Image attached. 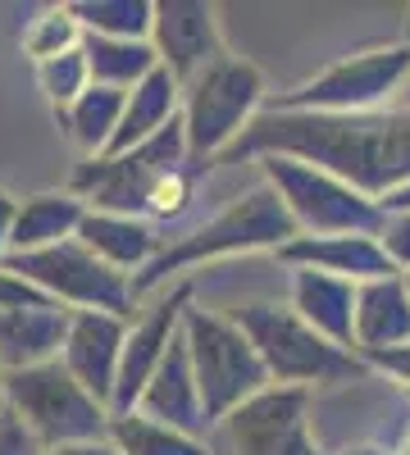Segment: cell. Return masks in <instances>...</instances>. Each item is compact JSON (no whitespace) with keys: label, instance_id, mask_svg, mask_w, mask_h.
Segmentation results:
<instances>
[{"label":"cell","instance_id":"1","mask_svg":"<svg viewBox=\"0 0 410 455\" xmlns=\"http://www.w3.org/2000/svg\"><path fill=\"white\" fill-rule=\"evenodd\" d=\"M269 156L315 164L351 182L369 201H383L410 182V109L406 105L379 114L260 109L251 128L219 156V164L269 160Z\"/></svg>","mask_w":410,"mask_h":455},{"label":"cell","instance_id":"2","mask_svg":"<svg viewBox=\"0 0 410 455\" xmlns=\"http://www.w3.org/2000/svg\"><path fill=\"white\" fill-rule=\"evenodd\" d=\"M296 237V223L287 219L283 201L274 196V187L255 182L237 201H229L219 214H210L205 223H197L192 233H182L173 242H165V251L146 264L133 278V296H146L156 287H173L178 274L201 269L210 259H229V255H251V251H283Z\"/></svg>","mask_w":410,"mask_h":455},{"label":"cell","instance_id":"3","mask_svg":"<svg viewBox=\"0 0 410 455\" xmlns=\"http://www.w3.org/2000/svg\"><path fill=\"white\" fill-rule=\"evenodd\" d=\"M233 319L251 337V347L274 387L315 392V387H338V383H351V378L369 373L356 351H342L333 341H324L310 323L292 315V306H278V300H251Z\"/></svg>","mask_w":410,"mask_h":455},{"label":"cell","instance_id":"4","mask_svg":"<svg viewBox=\"0 0 410 455\" xmlns=\"http://www.w3.org/2000/svg\"><path fill=\"white\" fill-rule=\"evenodd\" d=\"M269 100V83L251 60L223 51L210 68L182 87V137H188V164L210 169L229 150Z\"/></svg>","mask_w":410,"mask_h":455},{"label":"cell","instance_id":"5","mask_svg":"<svg viewBox=\"0 0 410 455\" xmlns=\"http://www.w3.org/2000/svg\"><path fill=\"white\" fill-rule=\"evenodd\" d=\"M410 83V42L365 46L319 68L315 78L296 83L265 100V109H306V114H379L401 100Z\"/></svg>","mask_w":410,"mask_h":455},{"label":"cell","instance_id":"6","mask_svg":"<svg viewBox=\"0 0 410 455\" xmlns=\"http://www.w3.org/2000/svg\"><path fill=\"white\" fill-rule=\"evenodd\" d=\"M182 341H188V355H192L205 424H223L251 396L274 387L265 364L255 355V347H251V337L237 328L233 315L205 310L192 300L188 315H182Z\"/></svg>","mask_w":410,"mask_h":455},{"label":"cell","instance_id":"7","mask_svg":"<svg viewBox=\"0 0 410 455\" xmlns=\"http://www.w3.org/2000/svg\"><path fill=\"white\" fill-rule=\"evenodd\" d=\"M178 169H192L188 164V137H182V114L165 132H156L146 146H137V150L83 160L78 169H73V178H68V192L78 196L87 210L146 219V201H151V192L160 187V178H169Z\"/></svg>","mask_w":410,"mask_h":455},{"label":"cell","instance_id":"8","mask_svg":"<svg viewBox=\"0 0 410 455\" xmlns=\"http://www.w3.org/2000/svg\"><path fill=\"white\" fill-rule=\"evenodd\" d=\"M5 405L14 419L46 446H73V442H105L109 433V410L78 387L60 360L5 373Z\"/></svg>","mask_w":410,"mask_h":455},{"label":"cell","instance_id":"9","mask_svg":"<svg viewBox=\"0 0 410 455\" xmlns=\"http://www.w3.org/2000/svg\"><path fill=\"white\" fill-rule=\"evenodd\" d=\"M260 164V182L274 187V196L283 201L287 219L296 223V237H333V233H379L383 210L379 201H369L365 192H356L351 182L333 178L315 164L301 160H255Z\"/></svg>","mask_w":410,"mask_h":455},{"label":"cell","instance_id":"10","mask_svg":"<svg viewBox=\"0 0 410 455\" xmlns=\"http://www.w3.org/2000/svg\"><path fill=\"white\" fill-rule=\"evenodd\" d=\"M0 264L14 269L19 278H28L55 306H68V310H96V315L128 319V310L137 306L133 278L109 269L105 259H96L78 237L46 246V251H32V255H5Z\"/></svg>","mask_w":410,"mask_h":455},{"label":"cell","instance_id":"11","mask_svg":"<svg viewBox=\"0 0 410 455\" xmlns=\"http://www.w3.org/2000/svg\"><path fill=\"white\" fill-rule=\"evenodd\" d=\"M237 455H328L310 428L306 387H265L219 424Z\"/></svg>","mask_w":410,"mask_h":455},{"label":"cell","instance_id":"12","mask_svg":"<svg viewBox=\"0 0 410 455\" xmlns=\"http://www.w3.org/2000/svg\"><path fill=\"white\" fill-rule=\"evenodd\" d=\"M188 306H192V283H173L141 319L128 323L109 414H133V410H137L146 383H151V373L160 369V360H165V351H169V341H173L178 328H182V315H188Z\"/></svg>","mask_w":410,"mask_h":455},{"label":"cell","instance_id":"13","mask_svg":"<svg viewBox=\"0 0 410 455\" xmlns=\"http://www.w3.org/2000/svg\"><path fill=\"white\" fill-rule=\"evenodd\" d=\"M151 46H156L160 68H169L188 87L201 68H210L223 55L219 10L210 0H160L156 23H151Z\"/></svg>","mask_w":410,"mask_h":455},{"label":"cell","instance_id":"14","mask_svg":"<svg viewBox=\"0 0 410 455\" xmlns=\"http://www.w3.org/2000/svg\"><path fill=\"white\" fill-rule=\"evenodd\" d=\"M124 337H128V319L96 315V310H73L64 351H60V364L78 378V387H87L105 410H109V401H115Z\"/></svg>","mask_w":410,"mask_h":455},{"label":"cell","instance_id":"15","mask_svg":"<svg viewBox=\"0 0 410 455\" xmlns=\"http://www.w3.org/2000/svg\"><path fill=\"white\" fill-rule=\"evenodd\" d=\"M283 269H315L328 278H342L351 287L392 278V259L383 255L374 233H333V237H292L278 251Z\"/></svg>","mask_w":410,"mask_h":455},{"label":"cell","instance_id":"16","mask_svg":"<svg viewBox=\"0 0 410 455\" xmlns=\"http://www.w3.org/2000/svg\"><path fill=\"white\" fill-rule=\"evenodd\" d=\"M137 414H146V419H156L165 428L192 433V437H201L210 428L205 410H201V392H197V373H192V355H188V341H182V328L169 341V351H165L160 369L151 373V383H146V392L137 401Z\"/></svg>","mask_w":410,"mask_h":455},{"label":"cell","instance_id":"17","mask_svg":"<svg viewBox=\"0 0 410 455\" xmlns=\"http://www.w3.org/2000/svg\"><path fill=\"white\" fill-rule=\"evenodd\" d=\"M287 306L324 341L356 351V287L315 269H287Z\"/></svg>","mask_w":410,"mask_h":455},{"label":"cell","instance_id":"18","mask_svg":"<svg viewBox=\"0 0 410 455\" xmlns=\"http://www.w3.org/2000/svg\"><path fill=\"white\" fill-rule=\"evenodd\" d=\"M73 310L64 306H28V310H0V369L19 373L51 364L64 351Z\"/></svg>","mask_w":410,"mask_h":455},{"label":"cell","instance_id":"19","mask_svg":"<svg viewBox=\"0 0 410 455\" xmlns=\"http://www.w3.org/2000/svg\"><path fill=\"white\" fill-rule=\"evenodd\" d=\"M78 242L105 259L109 269H119L128 278H137L146 264H151L169 237H160L146 219H128V214H100V210H87L83 223H78Z\"/></svg>","mask_w":410,"mask_h":455},{"label":"cell","instance_id":"20","mask_svg":"<svg viewBox=\"0 0 410 455\" xmlns=\"http://www.w3.org/2000/svg\"><path fill=\"white\" fill-rule=\"evenodd\" d=\"M178 114H182V83L173 78L169 68L146 73V78L128 92V100H124L119 132H115V141L105 146V156H124V150L146 146L156 132H165Z\"/></svg>","mask_w":410,"mask_h":455},{"label":"cell","instance_id":"21","mask_svg":"<svg viewBox=\"0 0 410 455\" xmlns=\"http://www.w3.org/2000/svg\"><path fill=\"white\" fill-rule=\"evenodd\" d=\"M410 341V291L401 274L356 287V355L392 351Z\"/></svg>","mask_w":410,"mask_h":455},{"label":"cell","instance_id":"22","mask_svg":"<svg viewBox=\"0 0 410 455\" xmlns=\"http://www.w3.org/2000/svg\"><path fill=\"white\" fill-rule=\"evenodd\" d=\"M83 214H87V205L73 192H36V196L19 201V219H14V233H10V251L5 255H32V251L73 242V237H78Z\"/></svg>","mask_w":410,"mask_h":455},{"label":"cell","instance_id":"23","mask_svg":"<svg viewBox=\"0 0 410 455\" xmlns=\"http://www.w3.org/2000/svg\"><path fill=\"white\" fill-rule=\"evenodd\" d=\"M83 55L92 68V83L115 87V92H133L146 73L160 68L151 42H119V36H87L83 32Z\"/></svg>","mask_w":410,"mask_h":455},{"label":"cell","instance_id":"24","mask_svg":"<svg viewBox=\"0 0 410 455\" xmlns=\"http://www.w3.org/2000/svg\"><path fill=\"white\" fill-rule=\"evenodd\" d=\"M124 100H128V92L96 87V83H92L78 100H73V105L60 114L64 128H68V137H73V146H83V150H87V160L105 156V146L115 141L119 119H124Z\"/></svg>","mask_w":410,"mask_h":455},{"label":"cell","instance_id":"25","mask_svg":"<svg viewBox=\"0 0 410 455\" xmlns=\"http://www.w3.org/2000/svg\"><path fill=\"white\" fill-rule=\"evenodd\" d=\"M109 446L119 455H210V446L192 433H178V428H165L146 414H109Z\"/></svg>","mask_w":410,"mask_h":455},{"label":"cell","instance_id":"26","mask_svg":"<svg viewBox=\"0 0 410 455\" xmlns=\"http://www.w3.org/2000/svg\"><path fill=\"white\" fill-rule=\"evenodd\" d=\"M73 19L87 36H119V42H151L156 5L151 0H73Z\"/></svg>","mask_w":410,"mask_h":455},{"label":"cell","instance_id":"27","mask_svg":"<svg viewBox=\"0 0 410 455\" xmlns=\"http://www.w3.org/2000/svg\"><path fill=\"white\" fill-rule=\"evenodd\" d=\"M78 46H83V23L73 19L68 5H51L23 28V55L36 64H46L64 51H78Z\"/></svg>","mask_w":410,"mask_h":455},{"label":"cell","instance_id":"28","mask_svg":"<svg viewBox=\"0 0 410 455\" xmlns=\"http://www.w3.org/2000/svg\"><path fill=\"white\" fill-rule=\"evenodd\" d=\"M36 83H42L46 100L64 114L73 100L92 87V68H87L83 46H78V51H64V55H55V60H46V64H36Z\"/></svg>","mask_w":410,"mask_h":455},{"label":"cell","instance_id":"29","mask_svg":"<svg viewBox=\"0 0 410 455\" xmlns=\"http://www.w3.org/2000/svg\"><path fill=\"white\" fill-rule=\"evenodd\" d=\"M374 237H379L383 255L392 259V269L410 274V210H383V223Z\"/></svg>","mask_w":410,"mask_h":455},{"label":"cell","instance_id":"30","mask_svg":"<svg viewBox=\"0 0 410 455\" xmlns=\"http://www.w3.org/2000/svg\"><path fill=\"white\" fill-rule=\"evenodd\" d=\"M28 306H55V300L42 296L28 278H19L14 269L0 264V310H28Z\"/></svg>","mask_w":410,"mask_h":455},{"label":"cell","instance_id":"31","mask_svg":"<svg viewBox=\"0 0 410 455\" xmlns=\"http://www.w3.org/2000/svg\"><path fill=\"white\" fill-rule=\"evenodd\" d=\"M369 373H388L401 392H410V341L406 347H392V351H374V355H360Z\"/></svg>","mask_w":410,"mask_h":455},{"label":"cell","instance_id":"32","mask_svg":"<svg viewBox=\"0 0 410 455\" xmlns=\"http://www.w3.org/2000/svg\"><path fill=\"white\" fill-rule=\"evenodd\" d=\"M0 455H42V442H36L14 414L0 419Z\"/></svg>","mask_w":410,"mask_h":455},{"label":"cell","instance_id":"33","mask_svg":"<svg viewBox=\"0 0 410 455\" xmlns=\"http://www.w3.org/2000/svg\"><path fill=\"white\" fill-rule=\"evenodd\" d=\"M14 219H19V201L0 187V259L10 251V233H14Z\"/></svg>","mask_w":410,"mask_h":455},{"label":"cell","instance_id":"34","mask_svg":"<svg viewBox=\"0 0 410 455\" xmlns=\"http://www.w3.org/2000/svg\"><path fill=\"white\" fill-rule=\"evenodd\" d=\"M42 455H119V451L109 446V437H105V442H73V446H46Z\"/></svg>","mask_w":410,"mask_h":455},{"label":"cell","instance_id":"35","mask_svg":"<svg viewBox=\"0 0 410 455\" xmlns=\"http://www.w3.org/2000/svg\"><path fill=\"white\" fill-rule=\"evenodd\" d=\"M338 455H392V446H379V442H356V446H342Z\"/></svg>","mask_w":410,"mask_h":455},{"label":"cell","instance_id":"36","mask_svg":"<svg viewBox=\"0 0 410 455\" xmlns=\"http://www.w3.org/2000/svg\"><path fill=\"white\" fill-rule=\"evenodd\" d=\"M379 210H410V182H406V187H397L392 196H383V201H379Z\"/></svg>","mask_w":410,"mask_h":455},{"label":"cell","instance_id":"37","mask_svg":"<svg viewBox=\"0 0 410 455\" xmlns=\"http://www.w3.org/2000/svg\"><path fill=\"white\" fill-rule=\"evenodd\" d=\"M392 455H410V428H406V437H401V442L392 446Z\"/></svg>","mask_w":410,"mask_h":455},{"label":"cell","instance_id":"38","mask_svg":"<svg viewBox=\"0 0 410 455\" xmlns=\"http://www.w3.org/2000/svg\"><path fill=\"white\" fill-rule=\"evenodd\" d=\"M397 105H406V109H410V83H406V92H401V100H397Z\"/></svg>","mask_w":410,"mask_h":455},{"label":"cell","instance_id":"39","mask_svg":"<svg viewBox=\"0 0 410 455\" xmlns=\"http://www.w3.org/2000/svg\"><path fill=\"white\" fill-rule=\"evenodd\" d=\"M0 405H5V369H0Z\"/></svg>","mask_w":410,"mask_h":455},{"label":"cell","instance_id":"40","mask_svg":"<svg viewBox=\"0 0 410 455\" xmlns=\"http://www.w3.org/2000/svg\"><path fill=\"white\" fill-rule=\"evenodd\" d=\"M401 283H406V291H410V274H401Z\"/></svg>","mask_w":410,"mask_h":455},{"label":"cell","instance_id":"41","mask_svg":"<svg viewBox=\"0 0 410 455\" xmlns=\"http://www.w3.org/2000/svg\"><path fill=\"white\" fill-rule=\"evenodd\" d=\"M0 419H5V410H0Z\"/></svg>","mask_w":410,"mask_h":455}]
</instances>
